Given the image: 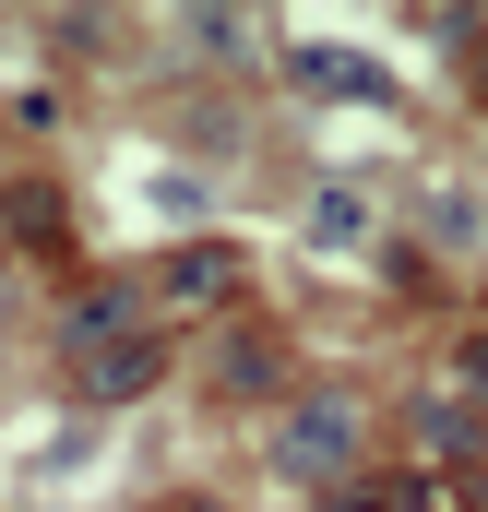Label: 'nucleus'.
Wrapping results in <instances>:
<instances>
[{
  "label": "nucleus",
  "instance_id": "obj_1",
  "mask_svg": "<svg viewBox=\"0 0 488 512\" xmlns=\"http://www.w3.org/2000/svg\"><path fill=\"white\" fill-rule=\"evenodd\" d=\"M60 358H72V393L84 405H131L155 382V334H143V298L131 286H84L60 310Z\"/></svg>",
  "mask_w": 488,
  "mask_h": 512
},
{
  "label": "nucleus",
  "instance_id": "obj_2",
  "mask_svg": "<svg viewBox=\"0 0 488 512\" xmlns=\"http://www.w3.org/2000/svg\"><path fill=\"white\" fill-rule=\"evenodd\" d=\"M274 465H286L298 489H346L369 465V405L358 393H298V405L274 417Z\"/></svg>",
  "mask_w": 488,
  "mask_h": 512
},
{
  "label": "nucleus",
  "instance_id": "obj_3",
  "mask_svg": "<svg viewBox=\"0 0 488 512\" xmlns=\"http://www.w3.org/2000/svg\"><path fill=\"white\" fill-rule=\"evenodd\" d=\"M155 298H167V310H227V298H239V251H227V239H179V251L155 262Z\"/></svg>",
  "mask_w": 488,
  "mask_h": 512
},
{
  "label": "nucleus",
  "instance_id": "obj_4",
  "mask_svg": "<svg viewBox=\"0 0 488 512\" xmlns=\"http://www.w3.org/2000/svg\"><path fill=\"white\" fill-rule=\"evenodd\" d=\"M298 239H310V251H369V239H381V203H369V179H322V191H310V203H298Z\"/></svg>",
  "mask_w": 488,
  "mask_h": 512
},
{
  "label": "nucleus",
  "instance_id": "obj_5",
  "mask_svg": "<svg viewBox=\"0 0 488 512\" xmlns=\"http://www.w3.org/2000/svg\"><path fill=\"white\" fill-rule=\"evenodd\" d=\"M298 84H310V96H381V72L346 60V48H298Z\"/></svg>",
  "mask_w": 488,
  "mask_h": 512
},
{
  "label": "nucleus",
  "instance_id": "obj_6",
  "mask_svg": "<svg viewBox=\"0 0 488 512\" xmlns=\"http://www.w3.org/2000/svg\"><path fill=\"white\" fill-rule=\"evenodd\" d=\"M227 382H239V393L274 382V346H262V334H239V346H227Z\"/></svg>",
  "mask_w": 488,
  "mask_h": 512
},
{
  "label": "nucleus",
  "instance_id": "obj_7",
  "mask_svg": "<svg viewBox=\"0 0 488 512\" xmlns=\"http://www.w3.org/2000/svg\"><path fill=\"white\" fill-rule=\"evenodd\" d=\"M453 393H477V405H488V334H465V346H453Z\"/></svg>",
  "mask_w": 488,
  "mask_h": 512
},
{
  "label": "nucleus",
  "instance_id": "obj_8",
  "mask_svg": "<svg viewBox=\"0 0 488 512\" xmlns=\"http://www.w3.org/2000/svg\"><path fill=\"white\" fill-rule=\"evenodd\" d=\"M12 227H24V215H12V203H0V251H12Z\"/></svg>",
  "mask_w": 488,
  "mask_h": 512
}]
</instances>
